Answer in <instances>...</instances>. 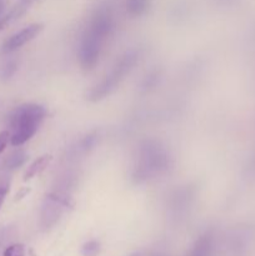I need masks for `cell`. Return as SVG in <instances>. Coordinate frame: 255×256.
Returning <instances> with one entry per match:
<instances>
[{
  "mask_svg": "<svg viewBox=\"0 0 255 256\" xmlns=\"http://www.w3.org/2000/svg\"><path fill=\"white\" fill-rule=\"evenodd\" d=\"M112 30V16L106 12H98L85 29L79 44L80 65L82 69L92 70L99 62L102 45Z\"/></svg>",
  "mask_w": 255,
  "mask_h": 256,
  "instance_id": "obj_1",
  "label": "cell"
},
{
  "mask_svg": "<svg viewBox=\"0 0 255 256\" xmlns=\"http://www.w3.org/2000/svg\"><path fill=\"white\" fill-rule=\"evenodd\" d=\"M46 115V109L40 104H24L15 108L9 116L10 144L20 146L29 142L42 125Z\"/></svg>",
  "mask_w": 255,
  "mask_h": 256,
  "instance_id": "obj_2",
  "label": "cell"
},
{
  "mask_svg": "<svg viewBox=\"0 0 255 256\" xmlns=\"http://www.w3.org/2000/svg\"><path fill=\"white\" fill-rule=\"evenodd\" d=\"M138 59H139V54L136 50H130L125 52L120 58L119 62H116V64L112 66L109 74L105 75L95 86L92 88L88 94V99L92 102H96L112 94L118 89L120 82L125 79V76L132 72Z\"/></svg>",
  "mask_w": 255,
  "mask_h": 256,
  "instance_id": "obj_3",
  "label": "cell"
},
{
  "mask_svg": "<svg viewBox=\"0 0 255 256\" xmlns=\"http://www.w3.org/2000/svg\"><path fill=\"white\" fill-rule=\"evenodd\" d=\"M166 162V155L164 154L160 148L150 146L148 145L142 152L140 156V164L138 169V175L142 178H148V175L152 172H158Z\"/></svg>",
  "mask_w": 255,
  "mask_h": 256,
  "instance_id": "obj_4",
  "label": "cell"
},
{
  "mask_svg": "<svg viewBox=\"0 0 255 256\" xmlns=\"http://www.w3.org/2000/svg\"><path fill=\"white\" fill-rule=\"evenodd\" d=\"M68 205L66 198H62L58 195L56 192L49 194L45 198V202L42 204V225L45 229H49L50 226L58 222V219L62 215V209Z\"/></svg>",
  "mask_w": 255,
  "mask_h": 256,
  "instance_id": "obj_5",
  "label": "cell"
},
{
  "mask_svg": "<svg viewBox=\"0 0 255 256\" xmlns=\"http://www.w3.org/2000/svg\"><path fill=\"white\" fill-rule=\"evenodd\" d=\"M44 29V25L40 24V22H35V24L28 25L26 28L22 29L20 32H15L14 35H12L10 38H8L2 44V52H12L15 50L20 49L22 46H24L25 44L30 42L32 40H34L40 32Z\"/></svg>",
  "mask_w": 255,
  "mask_h": 256,
  "instance_id": "obj_6",
  "label": "cell"
},
{
  "mask_svg": "<svg viewBox=\"0 0 255 256\" xmlns=\"http://www.w3.org/2000/svg\"><path fill=\"white\" fill-rule=\"evenodd\" d=\"M35 0H18L16 4H15L6 14L2 15V16L0 18V32L6 29L10 24H12V22H16L18 19H20V18L30 9V6H32Z\"/></svg>",
  "mask_w": 255,
  "mask_h": 256,
  "instance_id": "obj_7",
  "label": "cell"
},
{
  "mask_svg": "<svg viewBox=\"0 0 255 256\" xmlns=\"http://www.w3.org/2000/svg\"><path fill=\"white\" fill-rule=\"evenodd\" d=\"M50 160H52V155H48V154L42 155V156L38 158L36 160H34L32 164L28 168L26 172H25L24 175V179L25 180L32 179V178L36 176L38 174H40V172H42V170L49 165Z\"/></svg>",
  "mask_w": 255,
  "mask_h": 256,
  "instance_id": "obj_8",
  "label": "cell"
},
{
  "mask_svg": "<svg viewBox=\"0 0 255 256\" xmlns=\"http://www.w3.org/2000/svg\"><path fill=\"white\" fill-rule=\"evenodd\" d=\"M26 159H28L26 152L22 149H18L15 150V152H12V154L6 158L4 165L6 169H10V170L18 169V168H20L22 165L25 164Z\"/></svg>",
  "mask_w": 255,
  "mask_h": 256,
  "instance_id": "obj_9",
  "label": "cell"
},
{
  "mask_svg": "<svg viewBox=\"0 0 255 256\" xmlns=\"http://www.w3.org/2000/svg\"><path fill=\"white\" fill-rule=\"evenodd\" d=\"M210 250H212V239L205 235L198 240L189 256H209Z\"/></svg>",
  "mask_w": 255,
  "mask_h": 256,
  "instance_id": "obj_10",
  "label": "cell"
},
{
  "mask_svg": "<svg viewBox=\"0 0 255 256\" xmlns=\"http://www.w3.org/2000/svg\"><path fill=\"white\" fill-rule=\"evenodd\" d=\"M149 8V0H126V10L132 16H140Z\"/></svg>",
  "mask_w": 255,
  "mask_h": 256,
  "instance_id": "obj_11",
  "label": "cell"
},
{
  "mask_svg": "<svg viewBox=\"0 0 255 256\" xmlns=\"http://www.w3.org/2000/svg\"><path fill=\"white\" fill-rule=\"evenodd\" d=\"M100 250H102V245L96 240H90V242H85L82 248V256H98Z\"/></svg>",
  "mask_w": 255,
  "mask_h": 256,
  "instance_id": "obj_12",
  "label": "cell"
},
{
  "mask_svg": "<svg viewBox=\"0 0 255 256\" xmlns=\"http://www.w3.org/2000/svg\"><path fill=\"white\" fill-rule=\"evenodd\" d=\"M16 69H18L16 62H15V60H9V62H5V64L2 66V69H0V78L4 80L10 79V78L14 75V72H16Z\"/></svg>",
  "mask_w": 255,
  "mask_h": 256,
  "instance_id": "obj_13",
  "label": "cell"
},
{
  "mask_svg": "<svg viewBox=\"0 0 255 256\" xmlns=\"http://www.w3.org/2000/svg\"><path fill=\"white\" fill-rule=\"evenodd\" d=\"M2 256H25V248L22 244H12L6 248Z\"/></svg>",
  "mask_w": 255,
  "mask_h": 256,
  "instance_id": "obj_14",
  "label": "cell"
},
{
  "mask_svg": "<svg viewBox=\"0 0 255 256\" xmlns=\"http://www.w3.org/2000/svg\"><path fill=\"white\" fill-rule=\"evenodd\" d=\"M9 142H10V132H6V130L0 132V154L4 152Z\"/></svg>",
  "mask_w": 255,
  "mask_h": 256,
  "instance_id": "obj_15",
  "label": "cell"
},
{
  "mask_svg": "<svg viewBox=\"0 0 255 256\" xmlns=\"http://www.w3.org/2000/svg\"><path fill=\"white\" fill-rule=\"evenodd\" d=\"M8 186L6 185H4V186H0V208H2V202H4V200H5V196H6V194H8Z\"/></svg>",
  "mask_w": 255,
  "mask_h": 256,
  "instance_id": "obj_16",
  "label": "cell"
},
{
  "mask_svg": "<svg viewBox=\"0 0 255 256\" xmlns=\"http://www.w3.org/2000/svg\"><path fill=\"white\" fill-rule=\"evenodd\" d=\"M4 9H5V2H4V0H0V18L2 16Z\"/></svg>",
  "mask_w": 255,
  "mask_h": 256,
  "instance_id": "obj_17",
  "label": "cell"
},
{
  "mask_svg": "<svg viewBox=\"0 0 255 256\" xmlns=\"http://www.w3.org/2000/svg\"><path fill=\"white\" fill-rule=\"evenodd\" d=\"M130 256H140V255H139V252H134V254L130 255Z\"/></svg>",
  "mask_w": 255,
  "mask_h": 256,
  "instance_id": "obj_18",
  "label": "cell"
}]
</instances>
